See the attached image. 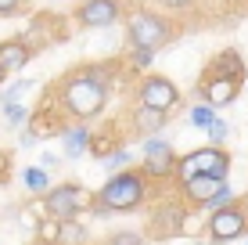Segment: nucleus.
<instances>
[{
    "label": "nucleus",
    "instance_id": "obj_1",
    "mask_svg": "<svg viewBox=\"0 0 248 245\" xmlns=\"http://www.w3.org/2000/svg\"><path fill=\"white\" fill-rule=\"evenodd\" d=\"M112 94V65H79L58 83V101L72 123H93L105 115Z\"/></svg>",
    "mask_w": 248,
    "mask_h": 245
},
{
    "label": "nucleus",
    "instance_id": "obj_2",
    "mask_svg": "<svg viewBox=\"0 0 248 245\" xmlns=\"http://www.w3.org/2000/svg\"><path fill=\"white\" fill-rule=\"evenodd\" d=\"M151 195V180L144 177V170H123V173H112L105 184H101V191L93 195L101 209H108V213H133V209H140L144 202Z\"/></svg>",
    "mask_w": 248,
    "mask_h": 245
},
{
    "label": "nucleus",
    "instance_id": "obj_3",
    "mask_svg": "<svg viewBox=\"0 0 248 245\" xmlns=\"http://www.w3.org/2000/svg\"><path fill=\"white\" fill-rule=\"evenodd\" d=\"M126 40H130V47L158 50V47H166V44L176 40V22L166 18V15H158V11L140 7V11H133L130 18H126Z\"/></svg>",
    "mask_w": 248,
    "mask_h": 245
},
{
    "label": "nucleus",
    "instance_id": "obj_4",
    "mask_svg": "<svg viewBox=\"0 0 248 245\" xmlns=\"http://www.w3.org/2000/svg\"><path fill=\"white\" fill-rule=\"evenodd\" d=\"M230 151L227 148H216V145H205V148H194L180 155V163H176V184L191 180V177H216V180H227L230 173Z\"/></svg>",
    "mask_w": 248,
    "mask_h": 245
},
{
    "label": "nucleus",
    "instance_id": "obj_5",
    "mask_svg": "<svg viewBox=\"0 0 248 245\" xmlns=\"http://www.w3.org/2000/svg\"><path fill=\"white\" fill-rule=\"evenodd\" d=\"M90 202H93V195L83 188V184L65 180V184H54V188L44 195V213H47L54 224H62V220H79V213H83V209H90Z\"/></svg>",
    "mask_w": 248,
    "mask_h": 245
},
{
    "label": "nucleus",
    "instance_id": "obj_6",
    "mask_svg": "<svg viewBox=\"0 0 248 245\" xmlns=\"http://www.w3.org/2000/svg\"><path fill=\"white\" fill-rule=\"evenodd\" d=\"M176 163L180 155L173 151L166 137H148L140 148V170L148 180H176Z\"/></svg>",
    "mask_w": 248,
    "mask_h": 245
},
{
    "label": "nucleus",
    "instance_id": "obj_7",
    "mask_svg": "<svg viewBox=\"0 0 248 245\" xmlns=\"http://www.w3.org/2000/svg\"><path fill=\"white\" fill-rule=\"evenodd\" d=\"M137 105L173 115V108L180 105V87H176L169 76H144L140 90H137Z\"/></svg>",
    "mask_w": 248,
    "mask_h": 245
},
{
    "label": "nucleus",
    "instance_id": "obj_8",
    "mask_svg": "<svg viewBox=\"0 0 248 245\" xmlns=\"http://www.w3.org/2000/svg\"><path fill=\"white\" fill-rule=\"evenodd\" d=\"M241 87H245L241 80H234V76L216 72L212 65H205V69H202V76H198V94H202V101H205V105H212V108H223V105H230V101H237Z\"/></svg>",
    "mask_w": 248,
    "mask_h": 245
},
{
    "label": "nucleus",
    "instance_id": "obj_9",
    "mask_svg": "<svg viewBox=\"0 0 248 245\" xmlns=\"http://www.w3.org/2000/svg\"><path fill=\"white\" fill-rule=\"evenodd\" d=\"M205 234H209L212 245H227L234 238H245L248 234V213L241 206H230V209H219V213H209V224H205Z\"/></svg>",
    "mask_w": 248,
    "mask_h": 245
},
{
    "label": "nucleus",
    "instance_id": "obj_10",
    "mask_svg": "<svg viewBox=\"0 0 248 245\" xmlns=\"http://www.w3.org/2000/svg\"><path fill=\"white\" fill-rule=\"evenodd\" d=\"M148 227H151V238H176V234L187 227V202H176V198H166L151 209L148 216Z\"/></svg>",
    "mask_w": 248,
    "mask_h": 245
},
{
    "label": "nucleus",
    "instance_id": "obj_11",
    "mask_svg": "<svg viewBox=\"0 0 248 245\" xmlns=\"http://www.w3.org/2000/svg\"><path fill=\"white\" fill-rule=\"evenodd\" d=\"M72 18L83 29H108L123 18V0H83Z\"/></svg>",
    "mask_w": 248,
    "mask_h": 245
},
{
    "label": "nucleus",
    "instance_id": "obj_12",
    "mask_svg": "<svg viewBox=\"0 0 248 245\" xmlns=\"http://www.w3.org/2000/svg\"><path fill=\"white\" fill-rule=\"evenodd\" d=\"M32 50L25 47V40L22 36H7V40H0V69H4V76L7 72H18V69H25V62H32Z\"/></svg>",
    "mask_w": 248,
    "mask_h": 245
},
{
    "label": "nucleus",
    "instance_id": "obj_13",
    "mask_svg": "<svg viewBox=\"0 0 248 245\" xmlns=\"http://www.w3.org/2000/svg\"><path fill=\"white\" fill-rule=\"evenodd\" d=\"M54 245H87L90 238V227L83 220H62V224H50V231H44Z\"/></svg>",
    "mask_w": 248,
    "mask_h": 245
},
{
    "label": "nucleus",
    "instance_id": "obj_14",
    "mask_svg": "<svg viewBox=\"0 0 248 245\" xmlns=\"http://www.w3.org/2000/svg\"><path fill=\"white\" fill-rule=\"evenodd\" d=\"M62 141H65V159H83V151H90L93 145V130L87 123H72L62 133Z\"/></svg>",
    "mask_w": 248,
    "mask_h": 245
},
{
    "label": "nucleus",
    "instance_id": "obj_15",
    "mask_svg": "<svg viewBox=\"0 0 248 245\" xmlns=\"http://www.w3.org/2000/svg\"><path fill=\"white\" fill-rule=\"evenodd\" d=\"M219 184H223V180H216V177H191V180H184V184H180V195L191 202V206H198V209H202L205 202L212 198V191H216Z\"/></svg>",
    "mask_w": 248,
    "mask_h": 245
},
{
    "label": "nucleus",
    "instance_id": "obj_16",
    "mask_svg": "<svg viewBox=\"0 0 248 245\" xmlns=\"http://www.w3.org/2000/svg\"><path fill=\"white\" fill-rule=\"evenodd\" d=\"M169 123V115L166 112H155V108H144V105H137L133 108V130L137 133H148V137H158V130Z\"/></svg>",
    "mask_w": 248,
    "mask_h": 245
},
{
    "label": "nucleus",
    "instance_id": "obj_17",
    "mask_svg": "<svg viewBox=\"0 0 248 245\" xmlns=\"http://www.w3.org/2000/svg\"><path fill=\"white\" fill-rule=\"evenodd\" d=\"M22 188L32 191V195H47L50 191V170H44V166H25L22 170Z\"/></svg>",
    "mask_w": 248,
    "mask_h": 245
},
{
    "label": "nucleus",
    "instance_id": "obj_18",
    "mask_svg": "<svg viewBox=\"0 0 248 245\" xmlns=\"http://www.w3.org/2000/svg\"><path fill=\"white\" fill-rule=\"evenodd\" d=\"M234 202H237V191H234V188H230V184L223 180V184H219L216 191H212V198L205 202L202 209H205V213H219V209H230Z\"/></svg>",
    "mask_w": 248,
    "mask_h": 245
},
{
    "label": "nucleus",
    "instance_id": "obj_19",
    "mask_svg": "<svg viewBox=\"0 0 248 245\" xmlns=\"http://www.w3.org/2000/svg\"><path fill=\"white\" fill-rule=\"evenodd\" d=\"M0 119H4V126H29L32 112L22 105V101H11V105H4V108H0Z\"/></svg>",
    "mask_w": 248,
    "mask_h": 245
},
{
    "label": "nucleus",
    "instance_id": "obj_20",
    "mask_svg": "<svg viewBox=\"0 0 248 245\" xmlns=\"http://www.w3.org/2000/svg\"><path fill=\"white\" fill-rule=\"evenodd\" d=\"M216 119H219V115H216V108H212V105H205V101H202V105H194L191 112H187V123H191V126H198V130H209V126L216 123Z\"/></svg>",
    "mask_w": 248,
    "mask_h": 245
},
{
    "label": "nucleus",
    "instance_id": "obj_21",
    "mask_svg": "<svg viewBox=\"0 0 248 245\" xmlns=\"http://www.w3.org/2000/svg\"><path fill=\"white\" fill-rule=\"evenodd\" d=\"M130 163H133V155H130L126 148H119V151H112V155H108L101 166H105L108 173H112V170H115V173H123V170H130Z\"/></svg>",
    "mask_w": 248,
    "mask_h": 245
},
{
    "label": "nucleus",
    "instance_id": "obj_22",
    "mask_svg": "<svg viewBox=\"0 0 248 245\" xmlns=\"http://www.w3.org/2000/svg\"><path fill=\"white\" fill-rule=\"evenodd\" d=\"M105 245H148V234H140V231H115L112 238H108Z\"/></svg>",
    "mask_w": 248,
    "mask_h": 245
},
{
    "label": "nucleus",
    "instance_id": "obj_23",
    "mask_svg": "<svg viewBox=\"0 0 248 245\" xmlns=\"http://www.w3.org/2000/svg\"><path fill=\"white\" fill-rule=\"evenodd\" d=\"M29 87H32V80H22V83H11V87H4V90H0V108L11 105V101H18V94H25Z\"/></svg>",
    "mask_w": 248,
    "mask_h": 245
},
{
    "label": "nucleus",
    "instance_id": "obj_24",
    "mask_svg": "<svg viewBox=\"0 0 248 245\" xmlns=\"http://www.w3.org/2000/svg\"><path fill=\"white\" fill-rule=\"evenodd\" d=\"M205 133H209V145L223 148V141L230 137V123H223V119H216V123H212V126H209V130H205Z\"/></svg>",
    "mask_w": 248,
    "mask_h": 245
},
{
    "label": "nucleus",
    "instance_id": "obj_25",
    "mask_svg": "<svg viewBox=\"0 0 248 245\" xmlns=\"http://www.w3.org/2000/svg\"><path fill=\"white\" fill-rule=\"evenodd\" d=\"M155 62V50H140V47H130V65L133 69H148Z\"/></svg>",
    "mask_w": 248,
    "mask_h": 245
},
{
    "label": "nucleus",
    "instance_id": "obj_26",
    "mask_svg": "<svg viewBox=\"0 0 248 245\" xmlns=\"http://www.w3.org/2000/svg\"><path fill=\"white\" fill-rule=\"evenodd\" d=\"M25 7V0H0V18H11Z\"/></svg>",
    "mask_w": 248,
    "mask_h": 245
},
{
    "label": "nucleus",
    "instance_id": "obj_27",
    "mask_svg": "<svg viewBox=\"0 0 248 245\" xmlns=\"http://www.w3.org/2000/svg\"><path fill=\"white\" fill-rule=\"evenodd\" d=\"M158 7H169V11H184V7H191L194 0H155Z\"/></svg>",
    "mask_w": 248,
    "mask_h": 245
},
{
    "label": "nucleus",
    "instance_id": "obj_28",
    "mask_svg": "<svg viewBox=\"0 0 248 245\" xmlns=\"http://www.w3.org/2000/svg\"><path fill=\"white\" fill-rule=\"evenodd\" d=\"M40 166H44V170H58V166H62V155H54V151H44Z\"/></svg>",
    "mask_w": 248,
    "mask_h": 245
},
{
    "label": "nucleus",
    "instance_id": "obj_29",
    "mask_svg": "<svg viewBox=\"0 0 248 245\" xmlns=\"http://www.w3.org/2000/svg\"><path fill=\"white\" fill-rule=\"evenodd\" d=\"M7 170H11V155H7V151H0V180L7 177Z\"/></svg>",
    "mask_w": 248,
    "mask_h": 245
},
{
    "label": "nucleus",
    "instance_id": "obj_30",
    "mask_svg": "<svg viewBox=\"0 0 248 245\" xmlns=\"http://www.w3.org/2000/svg\"><path fill=\"white\" fill-rule=\"evenodd\" d=\"M0 83H4V69H0Z\"/></svg>",
    "mask_w": 248,
    "mask_h": 245
},
{
    "label": "nucleus",
    "instance_id": "obj_31",
    "mask_svg": "<svg viewBox=\"0 0 248 245\" xmlns=\"http://www.w3.org/2000/svg\"><path fill=\"white\" fill-rule=\"evenodd\" d=\"M245 245H248V242H245Z\"/></svg>",
    "mask_w": 248,
    "mask_h": 245
}]
</instances>
